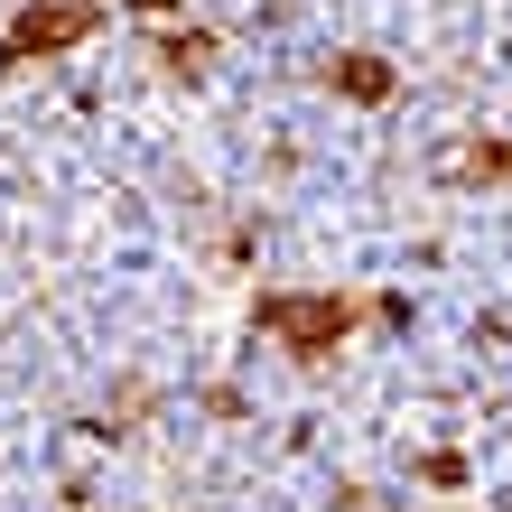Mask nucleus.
<instances>
[{"label": "nucleus", "mask_w": 512, "mask_h": 512, "mask_svg": "<svg viewBox=\"0 0 512 512\" xmlns=\"http://www.w3.org/2000/svg\"><path fill=\"white\" fill-rule=\"evenodd\" d=\"M270 326H289V336H345V308H298V298H280Z\"/></svg>", "instance_id": "nucleus-1"}, {"label": "nucleus", "mask_w": 512, "mask_h": 512, "mask_svg": "<svg viewBox=\"0 0 512 512\" xmlns=\"http://www.w3.org/2000/svg\"><path fill=\"white\" fill-rule=\"evenodd\" d=\"M75 28H84V10H47V19H28V28H19V47H47V38H75Z\"/></svg>", "instance_id": "nucleus-2"}]
</instances>
